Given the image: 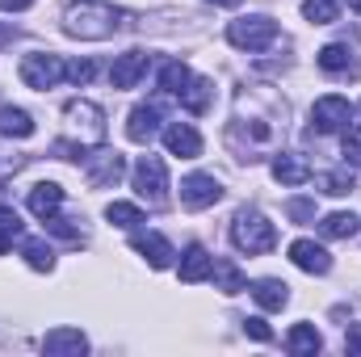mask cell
I'll return each mask as SVG.
<instances>
[{
    "mask_svg": "<svg viewBox=\"0 0 361 357\" xmlns=\"http://www.w3.org/2000/svg\"><path fill=\"white\" fill-rule=\"evenodd\" d=\"M353 185H357V181H353V173H349V164H345V169H332V173H324V177H319V189H324V193H332V198L353 193Z\"/></svg>",
    "mask_w": 361,
    "mask_h": 357,
    "instance_id": "30",
    "label": "cell"
},
{
    "mask_svg": "<svg viewBox=\"0 0 361 357\" xmlns=\"http://www.w3.org/2000/svg\"><path fill=\"white\" fill-rule=\"evenodd\" d=\"M130 181H135V193L147 206H164V198H169V169H164L160 156H139V164L130 169Z\"/></svg>",
    "mask_w": 361,
    "mask_h": 357,
    "instance_id": "4",
    "label": "cell"
},
{
    "mask_svg": "<svg viewBox=\"0 0 361 357\" xmlns=\"http://www.w3.org/2000/svg\"><path fill=\"white\" fill-rule=\"evenodd\" d=\"M349 8H353V13H361V0H349Z\"/></svg>",
    "mask_w": 361,
    "mask_h": 357,
    "instance_id": "39",
    "label": "cell"
},
{
    "mask_svg": "<svg viewBox=\"0 0 361 357\" xmlns=\"http://www.w3.org/2000/svg\"><path fill=\"white\" fill-rule=\"evenodd\" d=\"M210 97H214V89H210V80H202V76H193L189 85H185V92H180L177 101L189 109V114H206L210 109Z\"/></svg>",
    "mask_w": 361,
    "mask_h": 357,
    "instance_id": "24",
    "label": "cell"
},
{
    "mask_svg": "<svg viewBox=\"0 0 361 357\" xmlns=\"http://www.w3.org/2000/svg\"><path fill=\"white\" fill-rule=\"evenodd\" d=\"M21 257H25V265L38 269V273H51L55 269V253H51V244H42V240H21Z\"/></svg>",
    "mask_w": 361,
    "mask_h": 357,
    "instance_id": "25",
    "label": "cell"
},
{
    "mask_svg": "<svg viewBox=\"0 0 361 357\" xmlns=\"http://www.w3.org/2000/svg\"><path fill=\"white\" fill-rule=\"evenodd\" d=\"M345 349L353 357H361V324H349V332H345Z\"/></svg>",
    "mask_w": 361,
    "mask_h": 357,
    "instance_id": "36",
    "label": "cell"
},
{
    "mask_svg": "<svg viewBox=\"0 0 361 357\" xmlns=\"http://www.w3.org/2000/svg\"><path fill=\"white\" fill-rule=\"evenodd\" d=\"M4 38H8V34H4V30H0V42H4Z\"/></svg>",
    "mask_w": 361,
    "mask_h": 357,
    "instance_id": "40",
    "label": "cell"
},
{
    "mask_svg": "<svg viewBox=\"0 0 361 357\" xmlns=\"http://www.w3.org/2000/svg\"><path fill=\"white\" fill-rule=\"evenodd\" d=\"M286 214H290L294 223H315V202H307V198H294V202H286Z\"/></svg>",
    "mask_w": 361,
    "mask_h": 357,
    "instance_id": "33",
    "label": "cell"
},
{
    "mask_svg": "<svg viewBox=\"0 0 361 357\" xmlns=\"http://www.w3.org/2000/svg\"><path fill=\"white\" fill-rule=\"evenodd\" d=\"M92 72H97L92 59H76V63H68V76H63V80H72V85H89Z\"/></svg>",
    "mask_w": 361,
    "mask_h": 357,
    "instance_id": "34",
    "label": "cell"
},
{
    "mask_svg": "<svg viewBox=\"0 0 361 357\" xmlns=\"http://www.w3.org/2000/svg\"><path fill=\"white\" fill-rule=\"evenodd\" d=\"M227 42H231V47H240V51H248V55H257V51H265V47L277 42V21L265 17V13L240 17V21H231V25H227Z\"/></svg>",
    "mask_w": 361,
    "mask_h": 357,
    "instance_id": "3",
    "label": "cell"
},
{
    "mask_svg": "<svg viewBox=\"0 0 361 357\" xmlns=\"http://www.w3.org/2000/svg\"><path fill=\"white\" fill-rule=\"evenodd\" d=\"M21 236V219L13 206H0V253H8V244Z\"/></svg>",
    "mask_w": 361,
    "mask_h": 357,
    "instance_id": "31",
    "label": "cell"
},
{
    "mask_svg": "<svg viewBox=\"0 0 361 357\" xmlns=\"http://www.w3.org/2000/svg\"><path fill=\"white\" fill-rule=\"evenodd\" d=\"M219 198H223V189H219V181L210 177V173H189V177L180 181V206L185 210H206Z\"/></svg>",
    "mask_w": 361,
    "mask_h": 357,
    "instance_id": "8",
    "label": "cell"
},
{
    "mask_svg": "<svg viewBox=\"0 0 361 357\" xmlns=\"http://www.w3.org/2000/svg\"><path fill=\"white\" fill-rule=\"evenodd\" d=\"M244 332H248L252 341H273V328L261 320V315H248V320H244Z\"/></svg>",
    "mask_w": 361,
    "mask_h": 357,
    "instance_id": "35",
    "label": "cell"
},
{
    "mask_svg": "<svg viewBox=\"0 0 361 357\" xmlns=\"http://www.w3.org/2000/svg\"><path fill=\"white\" fill-rule=\"evenodd\" d=\"M315 59H319V68H324V72H332V76H357V55H353L345 42L324 47Z\"/></svg>",
    "mask_w": 361,
    "mask_h": 357,
    "instance_id": "18",
    "label": "cell"
},
{
    "mask_svg": "<svg viewBox=\"0 0 361 357\" xmlns=\"http://www.w3.org/2000/svg\"><path fill=\"white\" fill-rule=\"evenodd\" d=\"M252 298H257V307H265V311H281V307L290 303V286L277 282V277H261V282L252 286Z\"/></svg>",
    "mask_w": 361,
    "mask_h": 357,
    "instance_id": "21",
    "label": "cell"
},
{
    "mask_svg": "<svg viewBox=\"0 0 361 357\" xmlns=\"http://www.w3.org/2000/svg\"><path fill=\"white\" fill-rule=\"evenodd\" d=\"M357 227H361L357 214L336 210V214H328V219L319 223V236H328V240H349V236H357Z\"/></svg>",
    "mask_w": 361,
    "mask_h": 357,
    "instance_id": "23",
    "label": "cell"
},
{
    "mask_svg": "<svg viewBox=\"0 0 361 357\" xmlns=\"http://www.w3.org/2000/svg\"><path fill=\"white\" fill-rule=\"evenodd\" d=\"M311 122H315V131L336 135V131H345V126L353 122V105H349L345 97L328 92V97H319V101L311 105Z\"/></svg>",
    "mask_w": 361,
    "mask_h": 357,
    "instance_id": "7",
    "label": "cell"
},
{
    "mask_svg": "<svg viewBox=\"0 0 361 357\" xmlns=\"http://www.w3.org/2000/svg\"><path fill=\"white\" fill-rule=\"evenodd\" d=\"M189 80H193V72H189L180 59H173V63H164V68H160V89L169 92V97H180Z\"/></svg>",
    "mask_w": 361,
    "mask_h": 357,
    "instance_id": "26",
    "label": "cell"
},
{
    "mask_svg": "<svg viewBox=\"0 0 361 357\" xmlns=\"http://www.w3.org/2000/svg\"><path fill=\"white\" fill-rule=\"evenodd\" d=\"M34 0H0V13H21V8H30Z\"/></svg>",
    "mask_w": 361,
    "mask_h": 357,
    "instance_id": "37",
    "label": "cell"
},
{
    "mask_svg": "<svg viewBox=\"0 0 361 357\" xmlns=\"http://www.w3.org/2000/svg\"><path fill=\"white\" fill-rule=\"evenodd\" d=\"M302 17L311 25H332L341 17V0H302Z\"/></svg>",
    "mask_w": 361,
    "mask_h": 357,
    "instance_id": "28",
    "label": "cell"
},
{
    "mask_svg": "<svg viewBox=\"0 0 361 357\" xmlns=\"http://www.w3.org/2000/svg\"><path fill=\"white\" fill-rule=\"evenodd\" d=\"M210 269H214V257H210L202 244H189V248L180 253V269H177V273H180V282H185V286L206 282V277H210Z\"/></svg>",
    "mask_w": 361,
    "mask_h": 357,
    "instance_id": "16",
    "label": "cell"
},
{
    "mask_svg": "<svg viewBox=\"0 0 361 357\" xmlns=\"http://www.w3.org/2000/svg\"><path fill=\"white\" fill-rule=\"evenodd\" d=\"M345 164H357L361 169V122H353L345 131Z\"/></svg>",
    "mask_w": 361,
    "mask_h": 357,
    "instance_id": "32",
    "label": "cell"
},
{
    "mask_svg": "<svg viewBox=\"0 0 361 357\" xmlns=\"http://www.w3.org/2000/svg\"><path fill=\"white\" fill-rule=\"evenodd\" d=\"M273 177L281 181V185H307L311 181V164L302 156H294V152H281L273 160Z\"/></svg>",
    "mask_w": 361,
    "mask_h": 357,
    "instance_id": "20",
    "label": "cell"
},
{
    "mask_svg": "<svg viewBox=\"0 0 361 357\" xmlns=\"http://www.w3.org/2000/svg\"><path fill=\"white\" fill-rule=\"evenodd\" d=\"M147 63H152L147 51H126V55H118L114 68H109V85H114V89H135V85L147 76Z\"/></svg>",
    "mask_w": 361,
    "mask_h": 357,
    "instance_id": "9",
    "label": "cell"
},
{
    "mask_svg": "<svg viewBox=\"0 0 361 357\" xmlns=\"http://www.w3.org/2000/svg\"><path fill=\"white\" fill-rule=\"evenodd\" d=\"M63 118H68V126L80 135L85 147L105 143V114H101V105H92V101H68Z\"/></svg>",
    "mask_w": 361,
    "mask_h": 357,
    "instance_id": "6",
    "label": "cell"
},
{
    "mask_svg": "<svg viewBox=\"0 0 361 357\" xmlns=\"http://www.w3.org/2000/svg\"><path fill=\"white\" fill-rule=\"evenodd\" d=\"M25 206H30V214H38V219H51V214L63 206V189H59L55 181H38V185L30 189Z\"/></svg>",
    "mask_w": 361,
    "mask_h": 357,
    "instance_id": "17",
    "label": "cell"
},
{
    "mask_svg": "<svg viewBox=\"0 0 361 357\" xmlns=\"http://www.w3.org/2000/svg\"><path fill=\"white\" fill-rule=\"evenodd\" d=\"M214 282H219V290L223 294H240V290H248V282H244V273L235 269V261H214Z\"/></svg>",
    "mask_w": 361,
    "mask_h": 357,
    "instance_id": "27",
    "label": "cell"
},
{
    "mask_svg": "<svg viewBox=\"0 0 361 357\" xmlns=\"http://www.w3.org/2000/svg\"><path fill=\"white\" fill-rule=\"evenodd\" d=\"M126 135H130L135 143H152V139L160 135V105H156V101L135 105V109H130V122H126Z\"/></svg>",
    "mask_w": 361,
    "mask_h": 357,
    "instance_id": "15",
    "label": "cell"
},
{
    "mask_svg": "<svg viewBox=\"0 0 361 357\" xmlns=\"http://www.w3.org/2000/svg\"><path fill=\"white\" fill-rule=\"evenodd\" d=\"M164 147L180 156V160H197L202 156V135L189 126V122H169L164 126Z\"/></svg>",
    "mask_w": 361,
    "mask_h": 357,
    "instance_id": "12",
    "label": "cell"
},
{
    "mask_svg": "<svg viewBox=\"0 0 361 357\" xmlns=\"http://www.w3.org/2000/svg\"><path fill=\"white\" fill-rule=\"evenodd\" d=\"M286 349L294 357H315L324 349V337L315 332V324H294V328L286 332Z\"/></svg>",
    "mask_w": 361,
    "mask_h": 357,
    "instance_id": "19",
    "label": "cell"
},
{
    "mask_svg": "<svg viewBox=\"0 0 361 357\" xmlns=\"http://www.w3.org/2000/svg\"><path fill=\"white\" fill-rule=\"evenodd\" d=\"M85 164H89V185H92V189H109V185H118L122 173H126V160H122L118 152H97V156H85Z\"/></svg>",
    "mask_w": 361,
    "mask_h": 357,
    "instance_id": "10",
    "label": "cell"
},
{
    "mask_svg": "<svg viewBox=\"0 0 361 357\" xmlns=\"http://www.w3.org/2000/svg\"><path fill=\"white\" fill-rule=\"evenodd\" d=\"M210 4H219V8H235L240 0H210Z\"/></svg>",
    "mask_w": 361,
    "mask_h": 357,
    "instance_id": "38",
    "label": "cell"
},
{
    "mask_svg": "<svg viewBox=\"0 0 361 357\" xmlns=\"http://www.w3.org/2000/svg\"><path fill=\"white\" fill-rule=\"evenodd\" d=\"M130 248H135V253H139L152 269H169V265H173V257H177V253H173V244H169L164 236H156V231H135Z\"/></svg>",
    "mask_w": 361,
    "mask_h": 357,
    "instance_id": "11",
    "label": "cell"
},
{
    "mask_svg": "<svg viewBox=\"0 0 361 357\" xmlns=\"http://www.w3.org/2000/svg\"><path fill=\"white\" fill-rule=\"evenodd\" d=\"M21 80L30 85V89H38V92H47V89H55L63 76H68V63L59 59V55H51V51H34V55H25L21 59Z\"/></svg>",
    "mask_w": 361,
    "mask_h": 357,
    "instance_id": "5",
    "label": "cell"
},
{
    "mask_svg": "<svg viewBox=\"0 0 361 357\" xmlns=\"http://www.w3.org/2000/svg\"><path fill=\"white\" fill-rule=\"evenodd\" d=\"M0 135H8V139H30V135H34V118H30L25 109H17V105H4V109H0Z\"/></svg>",
    "mask_w": 361,
    "mask_h": 357,
    "instance_id": "22",
    "label": "cell"
},
{
    "mask_svg": "<svg viewBox=\"0 0 361 357\" xmlns=\"http://www.w3.org/2000/svg\"><path fill=\"white\" fill-rule=\"evenodd\" d=\"M231 244H235L240 253H248V257H265V253L277 248V227H273L261 210L244 206V210H235V219H231Z\"/></svg>",
    "mask_w": 361,
    "mask_h": 357,
    "instance_id": "2",
    "label": "cell"
},
{
    "mask_svg": "<svg viewBox=\"0 0 361 357\" xmlns=\"http://www.w3.org/2000/svg\"><path fill=\"white\" fill-rule=\"evenodd\" d=\"M85 349H89V341H85L80 328H51L42 337V353L51 357H80Z\"/></svg>",
    "mask_w": 361,
    "mask_h": 357,
    "instance_id": "14",
    "label": "cell"
},
{
    "mask_svg": "<svg viewBox=\"0 0 361 357\" xmlns=\"http://www.w3.org/2000/svg\"><path fill=\"white\" fill-rule=\"evenodd\" d=\"M290 261L302 269V273L324 277V273L332 269V253H328V248H319L315 240H294V244H290Z\"/></svg>",
    "mask_w": 361,
    "mask_h": 357,
    "instance_id": "13",
    "label": "cell"
},
{
    "mask_svg": "<svg viewBox=\"0 0 361 357\" xmlns=\"http://www.w3.org/2000/svg\"><path fill=\"white\" fill-rule=\"evenodd\" d=\"M126 13L105 4V0H80L63 13V34L72 38H89V42H101V38H114L122 30Z\"/></svg>",
    "mask_w": 361,
    "mask_h": 357,
    "instance_id": "1",
    "label": "cell"
},
{
    "mask_svg": "<svg viewBox=\"0 0 361 357\" xmlns=\"http://www.w3.org/2000/svg\"><path fill=\"white\" fill-rule=\"evenodd\" d=\"M105 219H109L114 227H139V223H143V210H139L135 202H109V206H105Z\"/></svg>",
    "mask_w": 361,
    "mask_h": 357,
    "instance_id": "29",
    "label": "cell"
}]
</instances>
